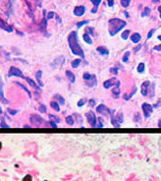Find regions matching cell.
Returning a JSON list of instances; mask_svg holds the SVG:
<instances>
[{
  "mask_svg": "<svg viewBox=\"0 0 161 181\" xmlns=\"http://www.w3.org/2000/svg\"><path fill=\"white\" fill-rule=\"evenodd\" d=\"M68 43H69V46H70L71 51H72L73 54L80 56L82 58H85L84 50L82 49V47H80V45L79 44V41H78L77 32H72L69 35V36H68Z\"/></svg>",
  "mask_w": 161,
  "mask_h": 181,
  "instance_id": "cell-1",
  "label": "cell"
},
{
  "mask_svg": "<svg viewBox=\"0 0 161 181\" xmlns=\"http://www.w3.org/2000/svg\"><path fill=\"white\" fill-rule=\"evenodd\" d=\"M125 26H126V22L121 20V19L113 18V19L109 20V34H110V36H115Z\"/></svg>",
  "mask_w": 161,
  "mask_h": 181,
  "instance_id": "cell-2",
  "label": "cell"
},
{
  "mask_svg": "<svg viewBox=\"0 0 161 181\" xmlns=\"http://www.w3.org/2000/svg\"><path fill=\"white\" fill-rule=\"evenodd\" d=\"M8 76L9 77H12V76H15V77H19V78H23V79H26V77L23 75L22 71L17 68V67H14L12 66L10 69H9V72H8Z\"/></svg>",
  "mask_w": 161,
  "mask_h": 181,
  "instance_id": "cell-3",
  "label": "cell"
},
{
  "mask_svg": "<svg viewBox=\"0 0 161 181\" xmlns=\"http://www.w3.org/2000/svg\"><path fill=\"white\" fill-rule=\"evenodd\" d=\"M86 116L88 118V121H89L90 125L92 127H95L96 126V122H97V119L95 117V114L92 111H89V112L86 113Z\"/></svg>",
  "mask_w": 161,
  "mask_h": 181,
  "instance_id": "cell-4",
  "label": "cell"
},
{
  "mask_svg": "<svg viewBox=\"0 0 161 181\" xmlns=\"http://www.w3.org/2000/svg\"><path fill=\"white\" fill-rule=\"evenodd\" d=\"M120 84H121L120 81H118L117 79L113 78V79H110V80H108V81H105V82L103 83V87H104L105 89H109V88H111V87H113V86L119 87Z\"/></svg>",
  "mask_w": 161,
  "mask_h": 181,
  "instance_id": "cell-5",
  "label": "cell"
},
{
  "mask_svg": "<svg viewBox=\"0 0 161 181\" xmlns=\"http://www.w3.org/2000/svg\"><path fill=\"white\" fill-rule=\"evenodd\" d=\"M31 122H32V124L33 125H34V126H39L41 123H43V119L39 116V115H37V114H33V115H31Z\"/></svg>",
  "mask_w": 161,
  "mask_h": 181,
  "instance_id": "cell-6",
  "label": "cell"
},
{
  "mask_svg": "<svg viewBox=\"0 0 161 181\" xmlns=\"http://www.w3.org/2000/svg\"><path fill=\"white\" fill-rule=\"evenodd\" d=\"M141 108L143 110V113H144V117L145 118H148L150 116V114L152 113V106L149 104V103H143L141 105Z\"/></svg>",
  "mask_w": 161,
  "mask_h": 181,
  "instance_id": "cell-7",
  "label": "cell"
},
{
  "mask_svg": "<svg viewBox=\"0 0 161 181\" xmlns=\"http://www.w3.org/2000/svg\"><path fill=\"white\" fill-rule=\"evenodd\" d=\"M96 110H97V112L98 113H101V114H104L105 116H108L109 114H111V111L104 105V104H99L98 106H97V108H96Z\"/></svg>",
  "mask_w": 161,
  "mask_h": 181,
  "instance_id": "cell-8",
  "label": "cell"
},
{
  "mask_svg": "<svg viewBox=\"0 0 161 181\" xmlns=\"http://www.w3.org/2000/svg\"><path fill=\"white\" fill-rule=\"evenodd\" d=\"M85 11H86V8L84 6H77L75 9H74V14L78 17H80L85 14Z\"/></svg>",
  "mask_w": 161,
  "mask_h": 181,
  "instance_id": "cell-9",
  "label": "cell"
},
{
  "mask_svg": "<svg viewBox=\"0 0 161 181\" xmlns=\"http://www.w3.org/2000/svg\"><path fill=\"white\" fill-rule=\"evenodd\" d=\"M64 61H65L64 57H63V56H60V57L56 58V59L54 60V61H53V63H52V67H58V66H61V65H63V64H64Z\"/></svg>",
  "mask_w": 161,
  "mask_h": 181,
  "instance_id": "cell-10",
  "label": "cell"
},
{
  "mask_svg": "<svg viewBox=\"0 0 161 181\" xmlns=\"http://www.w3.org/2000/svg\"><path fill=\"white\" fill-rule=\"evenodd\" d=\"M149 81H145L144 83H142V85H141V95L142 96H144V97H146L147 96V87L149 86Z\"/></svg>",
  "mask_w": 161,
  "mask_h": 181,
  "instance_id": "cell-11",
  "label": "cell"
},
{
  "mask_svg": "<svg viewBox=\"0 0 161 181\" xmlns=\"http://www.w3.org/2000/svg\"><path fill=\"white\" fill-rule=\"evenodd\" d=\"M86 83H87V85H88V86H90V87H93V86H95V85H96V83H97V81H96V76H95V75H92V78H91L90 80L86 81Z\"/></svg>",
  "mask_w": 161,
  "mask_h": 181,
  "instance_id": "cell-12",
  "label": "cell"
},
{
  "mask_svg": "<svg viewBox=\"0 0 161 181\" xmlns=\"http://www.w3.org/2000/svg\"><path fill=\"white\" fill-rule=\"evenodd\" d=\"M140 38H141V36H140V35L138 34V33H135V34H133V35L131 36V40H132L133 42H135V43L139 42Z\"/></svg>",
  "mask_w": 161,
  "mask_h": 181,
  "instance_id": "cell-13",
  "label": "cell"
},
{
  "mask_svg": "<svg viewBox=\"0 0 161 181\" xmlns=\"http://www.w3.org/2000/svg\"><path fill=\"white\" fill-rule=\"evenodd\" d=\"M66 76H67V78L69 79V81H70L71 83H75L76 77H75L74 73H72L70 70H66Z\"/></svg>",
  "mask_w": 161,
  "mask_h": 181,
  "instance_id": "cell-14",
  "label": "cell"
},
{
  "mask_svg": "<svg viewBox=\"0 0 161 181\" xmlns=\"http://www.w3.org/2000/svg\"><path fill=\"white\" fill-rule=\"evenodd\" d=\"M0 28L3 29V30H5V31H7V32H9V33L13 31V30H12V28H11V27H9V26H7V25H6V24H5L1 19H0Z\"/></svg>",
  "mask_w": 161,
  "mask_h": 181,
  "instance_id": "cell-15",
  "label": "cell"
},
{
  "mask_svg": "<svg viewBox=\"0 0 161 181\" xmlns=\"http://www.w3.org/2000/svg\"><path fill=\"white\" fill-rule=\"evenodd\" d=\"M91 1L92 2V4H93V9L92 10V13H96V11H97V8H98V5L100 4V2H101V0H91Z\"/></svg>",
  "mask_w": 161,
  "mask_h": 181,
  "instance_id": "cell-16",
  "label": "cell"
},
{
  "mask_svg": "<svg viewBox=\"0 0 161 181\" xmlns=\"http://www.w3.org/2000/svg\"><path fill=\"white\" fill-rule=\"evenodd\" d=\"M96 50H97L101 55H108V54H109V51L107 50V48H106V47H103V46L97 47Z\"/></svg>",
  "mask_w": 161,
  "mask_h": 181,
  "instance_id": "cell-17",
  "label": "cell"
},
{
  "mask_svg": "<svg viewBox=\"0 0 161 181\" xmlns=\"http://www.w3.org/2000/svg\"><path fill=\"white\" fill-rule=\"evenodd\" d=\"M41 75H42V71L38 70V71L36 72V80H37V82H38V85H39L40 87H43V84H42V82H41Z\"/></svg>",
  "mask_w": 161,
  "mask_h": 181,
  "instance_id": "cell-18",
  "label": "cell"
},
{
  "mask_svg": "<svg viewBox=\"0 0 161 181\" xmlns=\"http://www.w3.org/2000/svg\"><path fill=\"white\" fill-rule=\"evenodd\" d=\"M26 80H27V82L30 84V86H31V87H33V88H34V89H35V90H38V86H37V85H36V84H35V83L31 79V78L26 77Z\"/></svg>",
  "mask_w": 161,
  "mask_h": 181,
  "instance_id": "cell-19",
  "label": "cell"
},
{
  "mask_svg": "<svg viewBox=\"0 0 161 181\" xmlns=\"http://www.w3.org/2000/svg\"><path fill=\"white\" fill-rule=\"evenodd\" d=\"M111 124H112L115 128H119V127H120V122L118 121L116 118H114L113 116H112V119H111Z\"/></svg>",
  "mask_w": 161,
  "mask_h": 181,
  "instance_id": "cell-20",
  "label": "cell"
},
{
  "mask_svg": "<svg viewBox=\"0 0 161 181\" xmlns=\"http://www.w3.org/2000/svg\"><path fill=\"white\" fill-rule=\"evenodd\" d=\"M50 105H51V107H52L54 110H56V111H59V110H60V106H59L58 102H56V101H51V102H50Z\"/></svg>",
  "mask_w": 161,
  "mask_h": 181,
  "instance_id": "cell-21",
  "label": "cell"
},
{
  "mask_svg": "<svg viewBox=\"0 0 161 181\" xmlns=\"http://www.w3.org/2000/svg\"><path fill=\"white\" fill-rule=\"evenodd\" d=\"M80 62H82V60H80V59H75L74 61L72 62V67L73 68H78L79 65L80 64Z\"/></svg>",
  "mask_w": 161,
  "mask_h": 181,
  "instance_id": "cell-22",
  "label": "cell"
},
{
  "mask_svg": "<svg viewBox=\"0 0 161 181\" xmlns=\"http://www.w3.org/2000/svg\"><path fill=\"white\" fill-rule=\"evenodd\" d=\"M83 38H84V40H85L86 42H88V43H90V44L92 43V39L91 38V36H90L88 34H85V35L83 36Z\"/></svg>",
  "mask_w": 161,
  "mask_h": 181,
  "instance_id": "cell-23",
  "label": "cell"
},
{
  "mask_svg": "<svg viewBox=\"0 0 161 181\" xmlns=\"http://www.w3.org/2000/svg\"><path fill=\"white\" fill-rule=\"evenodd\" d=\"M0 100L3 101L4 103H8L9 101L7 99L4 98V96H3V90H2V87H0Z\"/></svg>",
  "mask_w": 161,
  "mask_h": 181,
  "instance_id": "cell-24",
  "label": "cell"
},
{
  "mask_svg": "<svg viewBox=\"0 0 161 181\" xmlns=\"http://www.w3.org/2000/svg\"><path fill=\"white\" fill-rule=\"evenodd\" d=\"M66 122L69 124V125H74V118L73 116H67L66 117Z\"/></svg>",
  "mask_w": 161,
  "mask_h": 181,
  "instance_id": "cell-25",
  "label": "cell"
},
{
  "mask_svg": "<svg viewBox=\"0 0 161 181\" xmlns=\"http://www.w3.org/2000/svg\"><path fill=\"white\" fill-rule=\"evenodd\" d=\"M112 93H113V95L115 96V97H118L119 95H120V88H119V87L114 88V89L112 90Z\"/></svg>",
  "mask_w": 161,
  "mask_h": 181,
  "instance_id": "cell-26",
  "label": "cell"
},
{
  "mask_svg": "<svg viewBox=\"0 0 161 181\" xmlns=\"http://www.w3.org/2000/svg\"><path fill=\"white\" fill-rule=\"evenodd\" d=\"M144 63H139L138 64V73H142V72H144Z\"/></svg>",
  "mask_w": 161,
  "mask_h": 181,
  "instance_id": "cell-27",
  "label": "cell"
},
{
  "mask_svg": "<svg viewBox=\"0 0 161 181\" xmlns=\"http://www.w3.org/2000/svg\"><path fill=\"white\" fill-rule=\"evenodd\" d=\"M121 1V5L123 6V7H128L129 5H130V2H131V0H120Z\"/></svg>",
  "mask_w": 161,
  "mask_h": 181,
  "instance_id": "cell-28",
  "label": "cell"
},
{
  "mask_svg": "<svg viewBox=\"0 0 161 181\" xmlns=\"http://www.w3.org/2000/svg\"><path fill=\"white\" fill-rule=\"evenodd\" d=\"M116 119L118 120V121H119L120 123H122V122L124 121V116H123V113H122V112H119V113L117 114Z\"/></svg>",
  "mask_w": 161,
  "mask_h": 181,
  "instance_id": "cell-29",
  "label": "cell"
},
{
  "mask_svg": "<svg viewBox=\"0 0 161 181\" xmlns=\"http://www.w3.org/2000/svg\"><path fill=\"white\" fill-rule=\"evenodd\" d=\"M149 13H150V9H149L148 7H146V8H144V10H143V12L141 13V16H142V17H145V16H148V15H149Z\"/></svg>",
  "mask_w": 161,
  "mask_h": 181,
  "instance_id": "cell-30",
  "label": "cell"
},
{
  "mask_svg": "<svg viewBox=\"0 0 161 181\" xmlns=\"http://www.w3.org/2000/svg\"><path fill=\"white\" fill-rule=\"evenodd\" d=\"M129 34H130V31H129V30H126L125 32H123V34H122V38H123V39H127V38L129 37Z\"/></svg>",
  "mask_w": 161,
  "mask_h": 181,
  "instance_id": "cell-31",
  "label": "cell"
},
{
  "mask_svg": "<svg viewBox=\"0 0 161 181\" xmlns=\"http://www.w3.org/2000/svg\"><path fill=\"white\" fill-rule=\"evenodd\" d=\"M55 98H57L58 100H59V102H60V104H64L65 103V99L61 97V96H59V95H56L55 96Z\"/></svg>",
  "mask_w": 161,
  "mask_h": 181,
  "instance_id": "cell-32",
  "label": "cell"
},
{
  "mask_svg": "<svg viewBox=\"0 0 161 181\" xmlns=\"http://www.w3.org/2000/svg\"><path fill=\"white\" fill-rule=\"evenodd\" d=\"M49 118H50V119H52L51 121H55V122H58V123L60 122V119H59L57 116H54V115H49Z\"/></svg>",
  "mask_w": 161,
  "mask_h": 181,
  "instance_id": "cell-33",
  "label": "cell"
},
{
  "mask_svg": "<svg viewBox=\"0 0 161 181\" xmlns=\"http://www.w3.org/2000/svg\"><path fill=\"white\" fill-rule=\"evenodd\" d=\"M129 56H130V52H129V51H127V52L125 53L124 57H123V61H124V62H128V58H129Z\"/></svg>",
  "mask_w": 161,
  "mask_h": 181,
  "instance_id": "cell-34",
  "label": "cell"
},
{
  "mask_svg": "<svg viewBox=\"0 0 161 181\" xmlns=\"http://www.w3.org/2000/svg\"><path fill=\"white\" fill-rule=\"evenodd\" d=\"M92 75H91L90 73H85V74H84V79H85V81L90 80V79L92 78Z\"/></svg>",
  "mask_w": 161,
  "mask_h": 181,
  "instance_id": "cell-35",
  "label": "cell"
},
{
  "mask_svg": "<svg viewBox=\"0 0 161 181\" xmlns=\"http://www.w3.org/2000/svg\"><path fill=\"white\" fill-rule=\"evenodd\" d=\"M38 110H39L40 112H46V107H45V105H44V104H41V105L39 106Z\"/></svg>",
  "mask_w": 161,
  "mask_h": 181,
  "instance_id": "cell-36",
  "label": "cell"
},
{
  "mask_svg": "<svg viewBox=\"0 0 161 181\" xmlns=\"http://www.w3.org/2000/svg\"><path fill=\"white\" fill-rule=\"evenodd\" d=\"M85 103H86V99H85V98H83V99H80V100L78 102V106H79V107H80V106H83Z\"/></svg>",
  "mask_w": 161,
  "mask_h": 181,
  "instance_id": "cell-37",
  "label": "cell"
},
{
  "mask_svg": "<svg viewBox=\"0 0 161 181\" xmlns=\"http://www.w3.org/2000/svg\"><path fill=\"white\" fill-rule=\"evenodd\" d=\"M110 73H112V74H118V69L117 68H115V67H113V68H110Z\"/></svg>",
  "mask_w": 161,
  "mask_h": 181,
  "instance_id": "cell-38",
  "label": "cell"
},
{
  "mask_svg": "<svg viewBox=\"0 0 161 181\" xmlns=\"http://www.w3.org/2000/svg\"><path fill=\"white\" fill-rule=\"evenodd\" d=\"M97 121L99 122V124L97 125V127H99V128H101V127L103 126V124H102V118H101V117H99V118H97Z\"/></svg>",
  "mask_w": 161,
  "mask_h": 181,
  "instance_id": "cell-39",
  "label": "cell"
},
{
  "mask_svg": "<svg viewBox=\"0 0 161 181\" xmlns=\"http://www.w3.org/2000/svg\"><path fill=\"white\" fill-rule=\"evenodd\" d=\"M17 85H19V86H20V87H21V88H23V89H24V90H25V91H26V92H27V93H28V94H29V96H30V97H31V93H30V91H29V90H28V89H27V88H26V87H24V86H23V85H21V84H19V83H17Z\"/></svg>",
  "mask_w": 161,
  "mask_h": 181,
  "instance_id": "cell-40",
  "label": "cell"
},
{
  "mask_svg": "<svg viewBox=\"0 0 161 181\" xmlns=\"http://www.w3.org/2000/svg\"><path fill=\"white\" fill-rule=\"evenodd\" d=\"M45 28H46V20L43 19V21H42V23H41V29H42V30H45Z\"/></svg>",
  "mask_w": 161,
  "mask_h": 181,
  "instance_id": "cell-41",
  "label": "cell"
},
{
  "mask_svg": "<svg viewBox=\"0 0 161 181\" xmlns=\"http://www.w3.org/2000/svg\"><path fill=\"white\" fill-rule=\"evenodd\" d=\"M88 23H89L88 21H84V22H80V23H78V25H77V26H78V28H80V27H82L83 25H85V24H88Z\"/></svg>",
  "mask_w": 161,
  "mask_h": 181,
  "instance_id": "cell-42",
  "label": "cell"
},
{
  "mask_svg": "<svg viewBox=\"0 0 161 181\" xmlns=\"http://www.w3.org/2000/svg\"><path fill=\"white\" fill-rule=\"evenodd\" d=\"M54 16H55V13L54 12H49L48 13V16H47V19H52Z\"/></svg>",
  "mask_w": 161,
  "mask_h": 181,
  "instance_id": "cell-43",
  "label": "cell"
},
{
  "mask_svg": "<svg viewBox=\"0 0 161 181\" xmlns=\"http://www.w3.org/2000/svg\"><path fill=\"white\" fill-rule=\"evenodd\" d=\"M23 181H32V176H31V175L25 176V178L23 179Z\"/></svg>",
  "mask_w": 161,
  "mask_h": 181,
  "instance_id": "cell-44",
  "label": "cell"
},
{
  "mask_svg": "<svg viewBox=\"0 0 161 181\" xmlns=\"http://www.w3.org/2000/svg\"><path fill=\"white\" fill-rule=\"evenodd\" d=\"M7 110H8V112H9L10 114H12V115H15V114L17 113V111H16V110H12V109H10V108H8Z\"/></svg>",
  "mask_w": 161,
  "mask_h": 181,
  "instance_id": "cell-45",
  "label": "cell"
},
{
  "mask_svg": "<svg viewBox=\"0 0 161 181\" xmlns=\"http://www.w3.org/2000/svg\"><path fill=\"white\" fill-rule=\"evenodd\" d=\"M137 118H138V121H139V120H140V116H139V113H138V112H137V113L135 114V120H136Z\"/></svg>",
  "mask_w": 161,
  "mask_h": 181,
  "instance_id": "cell-46",
  "label": "cell"
},
{
  "mask_svg": "<svg viewBox=\"0 0 161 181\" xmlns=\"http://www.w3.org/2000/svg\"><path fill=\"white\" fill-rule=\"evenodd\" d=\"M89 102H90V104H91V106H92V107H93V106L95 105V101H94L93 99H90V101H89Z\"/></svg>",
  "mask_w": 161,
  "mask_h": 181,
  "instance_id": "cell-47",
  "label": "cell"
},
{
  "mask_svg": "<svg viewBox=\"0 0 161 181\" xmlns=\"http://www.w3.org/2000/svg\"><path fill=\"white\" fill-rule=\"evenodd\" d=\"M154 50H157V51H160L161 50V44L160 45H156V46H154V48H153Z\"/></svg>",
  "mask_w": 161,
  "mask_h": 181,
  "instance_id": "cell-48",
  "label": "cell"
},
{
  "mask_svg": "<svg viewBox=\"0 0 161 181\" xmlns=\"http://www.w3.org/2000/svg\"><path fill=\"white\" fill-rule=\"evenodd\" d=\"M107 1H108V5H109L110 7H112L113 4H114V0H107Z\"/></svg>",
  "mask_w": 161,
  "mask_h": 181,
  "instance_id": "cell-49",
  "label": "cell"
},
{
  "mask_svg": "<svg viewBox=\"0 0 161 181\" xmlns=\"http://www.w3.org/2000/svg\"><path fill=\"white\" fill-rule=\"evenodd\" d=\"M153 33H154V30H151L149 33H148V36H147V38H150L151 37V36L153 35Z\"/></svg>",
  "mask_w": 161,
  "mask_h": 181,
  "instance_id": "cell-50",
  "label": "cell"
},
{
  "mask_svg": "<svg viewBox=\"0 0 161 181\" xmlns=\"http://www.w3.org/2000/svg\"><path fill=\"white\" fill-rule=\"evenodd\" d=\"M1 127L3 128V127H6V128H8V125H6V123H5V121L4 120H2V122H1Z\"/></svg>",
  "mask_w": 161,
  "mask_h": 181,
  "instance_id": "cell-51",
  "label": "cell"
},
{
  "mask_svg": "<svg viewBox=\"0 0 161 181\" xmlns=\"http://www.w3.org/2000/svg\"><path fill=\"white\" fill-rule=\"evenodd\" d=\"M50 124H51V125H52V126L54 127V128H56V127H57V126H56V124H55V123H54L53 121H50Z\"/></svg>",
  "mask_w": 161,
  "mask_h": 181,
  "instance_id": "cell-52",
  "label": "cell"
},
{
  "mask_svg": "<svg viewBox=\"0 0 161 181\" xmlns=\"http://www.w3.org/2000/svg\"><path fill=\"white\" fill-rule=\"evenodd\" d=\"M158 11H159V15H160V18H161V6L158 7Z\"/></svg>",
  "mask_w": 161,
  "mask_h": 181,
  "instance_id": "cell-53",
  "label": "cell"
},
{
  "mask_svg": "<svg viewBox=\"0 0 161 181\" xmlns=\"http://www.w3.org/2000/svg\"><path fill=\"white\" fill-rule=\"evenodd\" d=\"M158 126H159V128H161V120H159V122H158Z\"/></svg>",
  "mask_w": 161,
  "mask_h": 181,
  "instance_id": "cell-54",
  "label": "cell"
},
{
  "mask_svg": "<svg viewBox=\"0 0 161 181\" xmlns=\"http://www.w3.org/2000/svg\"><path fill=\"white\" fill-rule=\"evenodd\" d=\"M158 1H159V0H152V2H154V3L155 2H158Z\"/></svg>",
  "mask_w": 161,
  "mask_h": 181,
  "instance_id": "cell-55",
  "label": "cell"
},
{
  "mask_svg": "<svg viewBox=\"0 0 161 181\" xmlns=\"http://www.w3.org/2000/svg\"><path fill=\"white\" fill-rule=\"evenodd\" d=\"M1 113H2V108L0 107V114H1Z\"/></svg>",
  "mask_w": 161,
  "mask_h": 181,
  "instance_id": "cell-56",
  "label": "cell"
},
{
  "mask_svg": "<svg viewBox=\"0 0 161 181\" xmlns=\"http://www.w3.org/2000/svg\"><path fill=\"white\" fill-rule=\"evenodd\" d=\"M158 39H159V40H161V36H158Z\"/></svg>",
  "mask_w": 161,
  "mask_h": 181,
  "instance_id": "cell-57",
  "label": "cell"
}]
</instances>
